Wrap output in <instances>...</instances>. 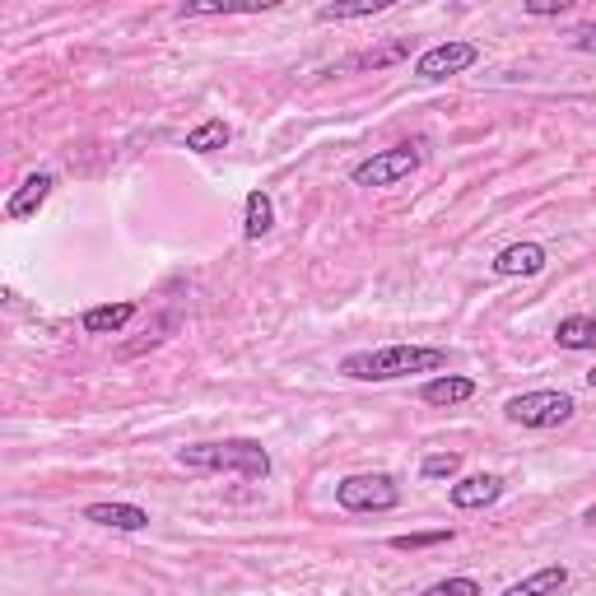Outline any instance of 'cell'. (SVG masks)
<instances>
[{"mask_svg": "<svg viewBox=\"0 0 596 596\" xmlns=\"http://www.w3.org/2000/svg\"><path fill=\"white\" fill-rule=\"evenodd\" d=\"M443 368H448V349L438 345H382L341 359V373L355 382H396L410 373H443Z\"/></svg>", "mask_w": 596, "mask_h": 596, "instance_id": "1", "label": "cell"}, {"mask_svg": "<svg viewBox=\"0 0 596 596\" xmlns=\"http://www.w3.org/2000/svg\"><path fill=\"white\" fill-rule=\"evenodd\" d=\"M182 470H224V476H242L261 485L271 476V452L257 438H224V443H187L178 448Z\"/></svg>", "mask_w": 596, "mask_h": 596, "instance_id": "2", "label": "cell"}, {"mask_svg": "<svg viewBox=\"0 0 596 596\" xmlns=\"http://www.w3.org/2000/svg\"><path fill=\"white\" fill-rule=\"evenodd\" d=\"M573 396L569 392H555V388H540V392H522V396H508L503 401V415L508 425L517 429H559L573 419Z\"/></svg>", "mask_w": 596, "mask_h": 596, "instance_id": "3", "label": "cell"}, {"mask_svg": "<svg viewBox=\"0 0 596 596\" xmlns=\"http://www.w3.org/2000/svg\"><path fill=\"white\" fill-rule=\"evenodd\" d=\"M336 503L345 513H392L401 503V489L388 470H373V476H345L336 485Z\"/></svg>", "mask_w": 596, "mask_h": 596, "instance_id": "4", "label": "cell"}, {"mask_svg": "<svg viewBox=\"0 0 596 596\" xmlns=\"http://www.w3.org/2000/svg\"><path fill=\"white\" fill-rule=\"evenodd\" d=\"M419 164H425V150H419V145H396V150H382V154H373V159L355 164L349 182H355V187H396V182H406L410 172H419Z\"/></svg>", "mask_w": 596, "mask_h": 596, "instance_id": "5", "label": "cell"}, {"mask_svg": "<svg viewBox=\"0 0 596 596\" xmlns=\"http://www.w3.org/2000/svg\"><path fill=\"white\" fill-rule=\"evenodd\" d=\"M476 61H480V47H476V43L448 38V43L429 47L425 57L415 61V75H419V80H448V75H462V70H470Z\"/></svg>", "mask_w": 596, "mask_h": 596, "instance_id": "6", "label": "cell"}, {"mask_svg": "<svg viewBox=\"0 0 596 596\" xmlns=\"http://www.w3.org/2000/svg\"><path fill=\"white\" fill-rule=\"evenodd\" d=\"M51 191H57V172H47V168H43V172H28V178L10 191L5 215H10V219H33V215H38V210L47 205Z\"/></svg>", "mask_w": 596, "mask_h": 596, "instance_id": "7", "label": "cell"}, {"mask_svg": "<svg viewBox=\"0 0 596 596\" xmlns=\"http://www.w3.org/2000/svg\"><path fill=\"white\" fill-rule=\"evenodd\" d=\"M503 489H508L503 476H466V480H452L448 499H452V508H462V513H476V508L499 503Z\"/></svg>", "mask_w": 596, "mask_h": 596, "instance_id": "8", "label": "cell"}, {"mask_svg": "<svg viewBox=\"0 0 596 596\" xmlns=\"http://www.w3.org/2000/svg\"><path fill=\"white\" fill-rule=\"evenodd\" d=\"M84 522H94V527H112V532H145L150 513L140 503H90L84 508Z\"/></svg>", "mask_w": 596, "mask_h": 596, "instance_id": "9", "label": "cell"}, {"mask_svg": "<svg viewBox=\"0 0 596 596\" xmlns=\"http://www.w3.org/2000/svg\"><path fill=\"white\" fill-rule=\"evenodd\" d=\"M279 0H187L178 5V20H219V14H261L275 10Z\"/></svg>", "mask_w": 596, "mask_h": 596, "instance_id": "10", "label": "cell"}, {"mask_svg": "<svg viewBox=\"0 0 596 596\" xmlns=\"http://www.w3.org/2000/svg\"><path fill=\"white\" fill-rule=\"evenodd\" d=\"M546 248L540 242H513V248H503L494 257V275H540L546 271Z\"/></svg>", "mask_w": 596, "mask_h": 596, "instance_id": "11", "label": "cell"}, {"mask_svg": "<svg viewBox=\"0 0 596 596\" xmlns=\"http://www.w3.org/2000/svg\"><path fill=\"white\" fill-rule=\"evenodd\" d=\"M564 587H569V569H564V564H546V569L527 573L522 583L503 587V596H559Z\"/></svg>", "mask_w": 596, "mask_h": 596, "instance_id": "12", "label": "cell"}, {"mask_svg": "<svg viewBox=\"0 0 596 596\" xmlns=\"http://www.w3.org/2000/svg\"><path fill=\"white\" fill-rule=\"evenodd\" d=\"M271 229H275V201L266 191H248V205H242V238L261 242Z\"/></svg>", "mask_w": 596, "mask_h": 596, "instance_id": "13", "label": "cell"}, {"mask_svg": "<svg viewBox=\"0 0 596 596\" xmlns=\"http://www.w3.org/2000/svg\"><path fill=\"white\" fill-rule=\"evenodd\" d=\"M131 318H135V303H127V298H121V303H98L84 312V331H90V336H117Z\"/></svg>", "mask_w": 596, "mask_h": 596, "instance_id": "14", "label": "cell"}, {"mask_svg": "<svg viewBox=\"0 0 596 596\" xmlns=\"http://www.w3.org/2000/svg\"><path fill=\"white\" fill-rule=\"evenodd\" d=\"M476 396V378H462V373H443L425 382V401L429 406H462V401Z\"/></svg>", "mask_w": 596, "mask_h": 596, "instance_id": "15", "label": "cell"}, {"mask_svg": "<svg viewBox=\"0 0 596 596\" xmlns=\"http://www.w3.org/2000/svg\"><path fill=\"white\" fill-rule=\"evenodd\" d=\"M406 57H410V38H392V43H382V47L355 51V57L345 61V70H388V65L406 61Z\"/></svg>", "mask_w": 596, "mask_h": 596, "instance_id": "16", "label": "cell"}, {"mask_svg": "<svg viewBox=\"0 0 596 596\" xmlns=\"http://www.w3.org/2000/svg\"><path fill=\"white\" fill-rule=\"evenodd\" d=\"M555 341H559V349H596V318L573 312V318L555 326Z\"/></svg>", "mask_w": 596, "mask_h": 596, "instance_id": "17", "label": "cell"}, {"mask_svg": "<svg viewBox=\"0 0 596 596\" xmlns=\"http://www.w3.org/2000/svg\"><path fill=\"white\" fill-rule=\"evenodd\" d=\"M234 140V131H229V121H219V117H210V121H201L196 131H187V150L191 154H215V150H224Z\"/></svg>", "mask_w": 596, "mask_h": 596, "instance_id": "18", "label": "cell"}, {"mask_svg": "<svg viewBox=\"0 0 596 596\" xmlns=\"http://www.w3.org/2000/svg\"><path fill=\"white\" fill-rule=\"evenodd\" d=\"M382 10H392V0H349V5H322L318 10V20L322 24H345V20H368V14H382Z\"/></svg>", "mask_w": 596, "mask_h": 596, "instance_id": "19", "label": "cell"}, {"mask_svg": "<svg viewBox=\"0 0 596 596\" xmlns=\"http://www.w3.org/2000/svg\"><path fill=\"white\" fill-rule=\"evenodd\" d=\"M425 480H457L462 476V452H429L425 466H419Z\"/></svg>", "mask_w": 596, "mask_h": 596, "instance_id": "20", "label": "cell"}, {"mask_svg": "<svg viewBox=\"0 0 596 596\" xmlns=\"http://www.w3.org/2000/svg\"><path fill=\"white\" fill-rule=\"evenodd\" d=\"M452 527H438V532H410V536H392V550H429V546H448Z\"/></svg>", "mask_w": 596, "mask_h": 596, "instance_id": "21", "label": "cell"}, {"mask_svg": "<svg viewBox=\"0 0 596 596\" xmlns=\"http://www.w3.org/2000/svg\"><path fill=\"white\" fill-rule=\"evenodd\" d=\"M425 596H485L476 577H443V583H433Z\"/></svg>", "mask_w": 596, "mask_h": 596, "instance_id": "22", "label": "cell"}, {"mask_svg": "<svg viewBox=\"0 0 596 596\" xmlns=\"http://www.w3.org/2000/svg\"><path fill=\"white\" fill-rule=\"evenodd\" d=\"M569 5L573 0H527L522 10H527L532 20H559V14H569Z\"/></svg>", "mask_w": 596, "mask_h": 596, "instance_id": "23", "label": "cell"}, {"mask_svg": "<svg viewBox=\"0 0 596 596\" xmlns=\"http://www.w3.org/2000/svg\"><path fill=\"white\" fill-rule=\"evenodd\" d=\"M573 47H577V51H587V57H596V24L577 28V33H573Z\"/></svg>", "mask_w": 596, "mask_h": 596, "instance_id": "24", "label": "cell"}, {"mask_svg": "<svg viewBox=\"0 0 596 596\" xmlns=\"http://www.w3.org/2000/svg\"><path fill=\"white\" fill-rule=\"evenodd\" d=\"M583 522H587V527H596V503H587V508H583Z\"/></svg>", "mask_w": 596, "mask_h": 596, "instance_id": "25", "label": "cell"}, {"mask_svg": "<svg viewBox=\"0 0 596 596\" xmlns=\"http://www.w3.org/2000/svg\"><path fill=\"white\" fill-rule=\"evenodd\" d=\"M587 388H592V392H596V368H592V373H587Z\"/></svg>", "mask_w": 596, "mask_h": 596, "instance_id": "26", "label": "cell"}]
</instances>
